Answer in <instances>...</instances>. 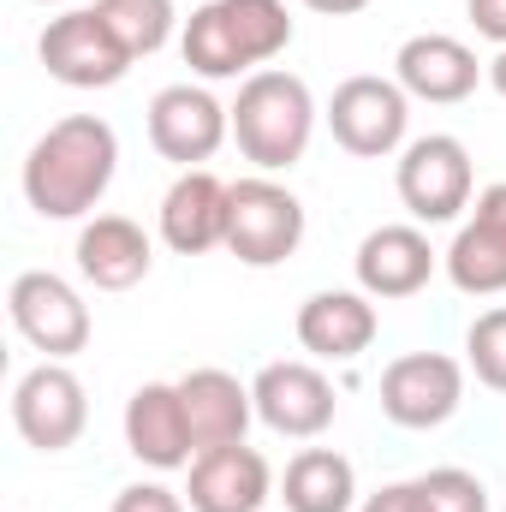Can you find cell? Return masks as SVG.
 I'll use <instances>...</instances> for the list:
<instances>
[{"label":"cell","instance_id":"277c9868","mask_svg":"<svg viewBox=\"0 0 506 512\" xmlns=\"http://www.w3.org/2000/svg\"><path fill=\"white\" fill-rule=\"evenodd\" d=\"M36 54H42V66H48V78L66 84V90H114L131 72L126 42L108 30V18H102L96 6H72V12L48 18Z\"/></svg>","mask_w":506,"mask_h":512},{"label":"cell","instance_id":"d6986e66","mask_svg":"<svg viewBox=\"0 0 506 512\" xmlns=\"http://www.w3.org/2000/svg\"><path fill=\"white\" fill-rule=\"evenodd\" d=\"M155 262L149 233L131 221V215H96L84 221L78 233V274L96 286V292H131Z\"/></svg>","mask_w":506,"mask_h":512},{"label":"cell","instance_id":"7c38bea8","mask_svg":"<svg viewBox=\"0 0 506 512\" xmlns=\"http://www.w3.org/2000/svg\"><path fill=\"white\" fill-rule=\"evenodd\" d=\"M256 417L274 429V435H292V441H310L334 423L340 399H334V382L304 364V358H280V364H262L251 382Z\"/></svg>","mask_w":506,"mask_h":512},{"label":"cell","instance_id":"3957f363","mask_svg":"<svg viewBox=\"0 0 506 512\" xmlns=\"http://www.w3.org/2000/svg\"><path fill=\"white\" fill-rule=\"evenodd\" d=\"M310 131H316V96H310V84L298 72L262 66L239 84L233 137H239V149H245V161L256 173H280V167L304 161Z\"/></svg>","mask_w":506,"mask_h":512},{"label":"cell","instance_id":"ffe728a7","mask_svg":"<svg viewBox=\"0 0 506 512\" xmlns=\"http://www.w3.org/2000/svg\"><path fill=\"white\" fill-rule=\"evenodd\" d=\"M179 399H185L197 453L245 441V429H251V417H256L251 387L239 382V376H227V370H191V376H179Z\"/></svg>","mask_w":506,"mask_h":512},{"label":"cell","instance_id":"9a60e30c","mask_svg":"<svg viewBox=\"0 0 506 512\" xmlns=\"http://www.w3.org/2000/svg\"><path fill=\"white\" fill-rule=\"evenodd\" d=\"M268 459L233 441V447H209L191 459V483H185V501L191 512H262L268 507Z\"/></svg>","mask_w":506,"mask_h":512},{"label":"cell","instance_id":"4dcf8cb0","mask_svg":"<svg viewBox=\"0 0 506 512\" xmlns=\"http://www.w3.org/2000/svg\"><path fill=\"white\" fill-rule=\"evenodd\" d=\"M489 84H495V90L506 96V48L495 54V60H489Z\"/></svg>","mask_w":506,"mask_h":512},{"label":"cell","instance_id":"9c48e42d","mask_svg":"<svg viewBox=\"0 0 506 512\" xmlns=\"http://www.w3.org/2000/svg\"><path fill=\"white\" fill-rule=\"evenodd\" d=\"M90 423V399H84V382L42 358L36 370H24L18 387H12V429L36 447V453H66Z\"/></svg>","mask_w":506,"mask_h":512},{"label":"cell","instance_id":"1f68e13d","mask_svg":"<svg viewBox=\"0 0 506 512\" xmlns=\"http://www.w3.org/2000/svg\"><path fill=\"white\" fill-rule=\"evenodd\" d=\"M42 6H60V0H42Z\"/></svg>","mask_w":506,"mask_h":512},{"label":"cell","instance_id":"8fae6325","mask_svg":"<svg viewBox=\"0 0 506 512\" xmlns=\"http://www.w3.org/2000/svg\"><path fill=\"white\" fill-rule=\"evenodd\" d=\"M227 137H233V108H221L203 84H167L149 102V143L161 161L203 167Z\"/></svg>","mask_w":506,"mask_h":512},{"label":"cell","instance_id":"2e32d148","mask_svg":"<svg viewBox=\"0 0 506 512\" xmlns=\"http://www.w3.org/2000/svg\"><path fill=\"white\" fill-rule=\"evenodd\" d=\"M126 447L143 465H155V471H179V465L197 459L179 382H143L126 399Z\"/></svg>","mask_w":506,"mask_h":512},{"label":"cell","instance_id":"ac0fdd59","mask_svg":"<svg viewBox=\"0 0 506 512\" xmlns=\"http://www.w3.org/2000/svg\"><path fill=\"white\" fill-rule=\"evenodd\" d=\"M376 304L370 292H316L298 310V346L322 364H352L376 346Z\"/></svg>","mask_w":506,"mask_h":512},{"label":"cell","instance_id":"6da1fadb","mask_svg":"<svg viewBox=\"0 0 506 512\" xmlns=\"http://www.w3.org/2000/svg\"><path fill=\"white\" fill-rule=\"evenodd\" d=\"M120 173V137L96 114H66L24 155V197L42 221H84Z\"/></svg>","mask_w":506,"mask_h":512},{"label":"cell","instance_id":"7402d4cb","mask_svg":"<svg viewBox=\"0 0 506 512\" xmlns=\"http://www.w3.org/2000/svg\"><path fill=\"white\" fill-rule=\"evenodd\" d=\"M441 262H447V280H453L459 292L495 298V292H506V227L489 221V215H471Z\"/></svg>","mask_w":506,"mask_h":512},{"label":"cell","instance_id":"d4e9b609","mask_svg":"<svg viewBox=\"0 0 506 512\" xmlns=\"http://www.w3.org/2000/svg\"><path fill=\"white\" fill-rule=\"evenodd\" d=\"M465 358H471V370H477V382L506 393V304L501 310H483L477 322H471V334H465Z\"/></svg>","mask_w":506,"mask_h":512},{"label":"cell","instance_id":"30bf717a","mask_svg":"<svg viewBox=\"0 0 506 512\" xmlns=\"http://www.w3.org/2000/svg\"><path fill=\"white\" fill-rule=\"evenodd\" d=\"M465 405V370L447 352H405L381 370V411L399 429H441Z\"/></svg>","mask_w":506,"mask_h":512},{"label":"cell","instance_id":"52a82bcc","mask_svg":"<svg viewBox=\"0 0 506 512\" xmlns=\"http://www.w3.org/2000/svg\"><path fill=\"white\" fill-rule=\"evenodd\" d=\"M6 310H12V328H18L42 358H54V364L78 358V352L90 346V304L78 298L72 280H60V274H48V268L18 274L12 292H6Z\"/></svg>","mask_w":506,"mask_h":512},{"label":"cell","instance_id":"e0dca14e","mask_svg":"<svg viewBox=\"0 0 506 512\" xmlns=\"http://www.w3.org/2000/svg\"><path fill=\"white\" fill-rule=\"evenodd\" d=\"M435 245H429V233L423 227H376L358 256H352V268H358V292H370V298H411V292H423L429 286V274H435Z\"/></svg>","mask_w":506,"mask_h":512},{"label":"cell","instance_id":"8992f818","mask_svg":"<svg viewBox=\"0 0 506 512\" xmlns=\"http://www.w3.org/2000/svg\"><path fill=\"white\" fill-rule=\"evenodd\" d=\"M298 245H304V203L268 173L239 179L233 185V209H227V251L245 268H274Z\"/></svg>","mask_w":506,"mask_h":512},{"label":"cell","instance_id":"484cf974","mask_svg":"<svg viewBox=\"0 0 506 512\" xmlns=\"http://www.w3.org/2000/svg\"><path fill=\"white\" fill-rule=\"evenodd\" d=\"M114 512H185V501L161 483H131V489H120Z\"/></svg>","mask_w":506,"mask_h":512},{"label":"cell","instance_id":"5bb4252c","mask_svg":"<svg viewBox=\"0 0 506 512\" xmlns=\"http://www.w3.org/2000/svg\"><path fill=\"white\" fill-rule=\"evenodd\" d=\"M227 209H233V185L215 179L209 167H185L161 197V239L179 256L215 251L227 245Z\"/></svg>","mask_w":506,"mask_h":512},{"label":"cell","instance_id":"cb8c5ba5","mask_svg":"<svg viewBox=\"0 0 506 512\" xmlns=\"http://www.w3.org/2000/svg\"><path fill=\"white\" fill-rule=\"evenodd\" d=\"M417 489H423V512H489V489H483V477H471V471H459V465L423 471Z\"/></svg>","mask_w":506,"mask_h":512},{"label":"cell","instance_id":"f1b7e54d","mask_svg":"<svg viewBox=\"0 0 506 512\" xmlns=\"http://www.w3.org/2000/svg\"><path fill=\"white\" fill-rule=\"evenodd\" d=\"M477 215H489V221H501V227H506V179H501V185H489V191L477 197Z\"/></svg>","mask_w":506,"mask_h":512},{"label":"cell","instance_id":"7a4b0ae2","mask_svg":"<svg viewBox=\"0 0 506 512\" xmlns=\"http://www.w3.org/2000/svg\"><path fill=\"white\" fill-rule=\"evenodd\" d=\"M292 42V18L286 0H209L185 18V66L197 78H239L262 72L274 54H286Z\"/></svg>","mask_w":506,"mask_h":512},{"label":"cell","instance_id":"83f0119b","mask_svg":"<svg viewBox=\"0 0 506 512\" xmlns=\"http://www.w3.org/2000/svg\"><path fill=\"white\" fill-rule=\"evenodd\" d=\"M465 12H471L477 36H489L495 48H506V0H465Z\"/></svg>","mask_w":506,"mask_h":512},{"label":"cell","instance_id":"ba28073f","mask_svg":"<svg viewBox=\"0 0 506 512\" xmlns=\"http://www.w3.org/2000/svg\"><path fill=\"white\" fill-rule=\"evenodd\" d=\"M411 126V96L399 90V78H376V72H358L334 90L328 102V131L346 155L358 161H381L405 143Z\"/></svg>","mask_w":506,"mask_h":512},{"label":"cell","instance_id":"4316f807","mask_svg":"<svg viewBox=\"0 0 506 512\" xmlns=\"http://www.w3.org/2000/svg\"><path fill=\"white\" fill-rule=\"evenodd\" d=\"M358 512H423V489H417V483H387V489H376Z\"/></svg>","mask_w":506,"mask_h":512},{"label":"cell","instance_id":"44dd1931","mask_svg":"<svg viewBox=\"0 0 506 512\" xmlns=\"http://www.w3.org/2000/svg\"><path fill=\"white\" fill-rule=\"evenodd\" d=\"M280 501H286V512H352L358 507V471L334 447H304L280 477Z\"/></svg>","mask_w":506,"mask_h":512},{"label":"cell","instance_id":"f546056e","mask_svg":"<svg viewBox=\"0 0 506 512\" xmlns=\"http://www.w3.org/2000/svg\"><path fill=\"white\" fill-rule=\"evenodd\" d=\"M310 12H328V18H352V12H364L370 0H304Z\"/></svg>","mask_w":506,"mask_h":512},{"label":"cell","instance_id":"603a6c76","mask_svg":"<svg viewBox=\"0 0 506 512\" xmlns=\"http://www.w3.org/2000/svg\"><path fill=\"white\" fill-rule=\"evenodd\" d=\"M96 12L108 18V30L126 42L131 60H143V54H155V48H167V36H173V0H96Z\"/></svg>","mask_w":506,"mask_h":512},{"label":"cell","instance_id":"5b68a950","mask_svg":"<svg viewBox=\"0 0 506 512\" xmlns=\"http://www.w3.org/2000/svg\"><path fill=\"white\" fill-rule=\"evenodd\" d=\"M471 191H477V173H471V149L459 137L429 131V137L399 149V203L423 227L459 221L471 209Z\"/></svg>","mask_w":506,"mask_h":512},{"label":"cell","instance_id":"4fadbf2b","mask_svg":"<svg viewBox=\"0 0 506 512\" xmlns=\"http://www.w3.org/2000/svg\"><path fill=\"white\" fill-rule=\"evenodd\" d=\"M483 72H489V66H477V54H471L459 36H441V30L411 36V42L393 54V78H399V90H405L411 102H435V108L465 102V96L483 84Z\"/></svg>","mask_w":506,"mask_h":512}]
</instances>
